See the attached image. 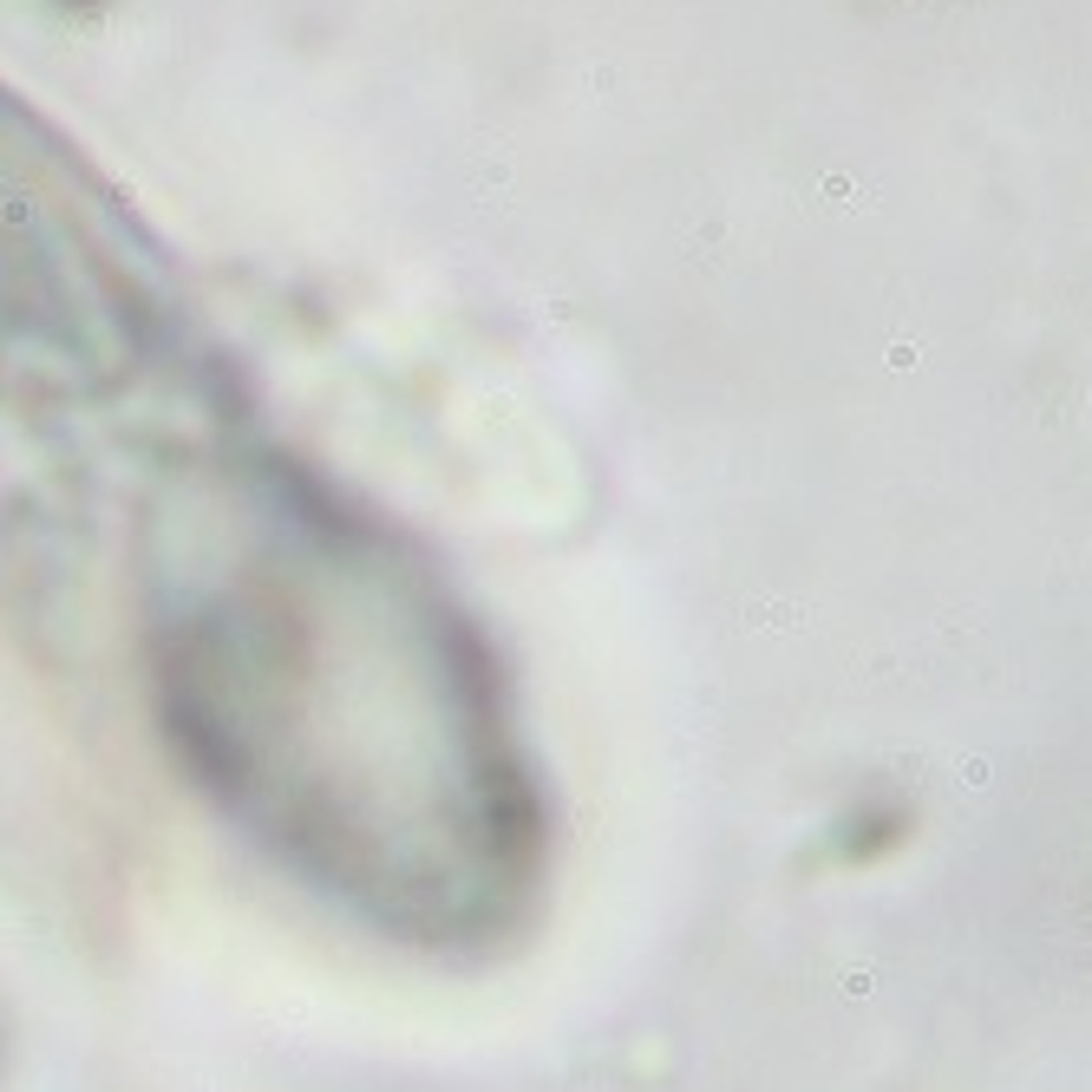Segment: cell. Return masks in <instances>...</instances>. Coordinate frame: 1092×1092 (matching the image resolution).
Segmentation results:
<instances>
[{"mask_svg": "<svg viewBox=\"0 0 1092 1092\" xmlns=\"http://www.w3.org/2000/svg\"><path fill=\"white\" fill-rule=\"evenodd\" d=\"M157 687L183 766L301 890L413 948L530 909L543 805L498 667L373 524L255 498L157 562Z\"/></svg>", "mask_w": 1092, "mask_h": 1092, "instance_id": "obj_1", "label": "cell"}]
</instances>
